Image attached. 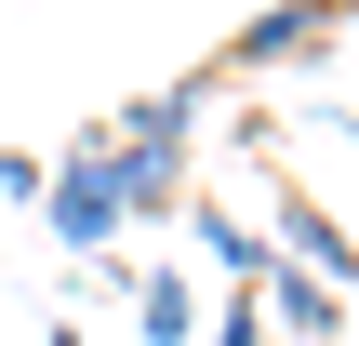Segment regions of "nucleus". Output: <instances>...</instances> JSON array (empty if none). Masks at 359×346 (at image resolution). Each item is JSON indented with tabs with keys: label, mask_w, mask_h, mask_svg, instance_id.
I'll return each instance as SVG.
<instances>
[{
	"label": "nucleus",
	"mask_w": 359,
	"mask_h": 346,
	"mask_svg": "<svg viewBox=\"0 0 359 346\" xmlns=\"http://www.w3.org/2000/svg\"><path fill=\"white\" fill-rule=\"evenodd\" d=\"M0 200H27V213H40V160H27V147H0Z\"/></svg>",
	"instance_id": "7"
},
{
	"label": "nucleus",
	"mask_w": 359,
	"mask_h": 346,
	"mask_svg": "<svg viewBox=\"0 0 359 346\" xmlns=\"http://www.w3.org/2000/svg\"><path fill=\"white\" fill-rule=\"evenodd\" d=\"M200 267H213L226 293H253V280H266V227L226 213V200H200Z\"/></svg>",
	"instance_id": "5"
},
{
	"label": "nucleus",
	"mask_w": 359,
	"mask_h": 346,
	"mask_svg": "<svg viewBox=\"0 0 359 346\" xmlns=\"http://www.w3.org/2000/svg\"><path fill=\"white\" fill-rule=\"evenodd\" d=\"M40 227H53L67 253H107V240L133 227V200H120V160H107V133H93V147H67V160L40 173Z\"/></svg>",
	"instance_id": "1"
},
{
	"label": "nucleus",
	"mask_w": 359,
	"mask_h": 346,
	"mask_svg": "<svg viewBox=\"0 0 359 346\" xmlns=\"http://www.w3.org/2000/svg\"><path fill=\"white\" fill-rule=\"evenodd\" d=\"M120 307H133V333H147V346H200V280H187V267H147Z\"/></svg>",
	"instance_id": "4"
},
{
	"label": "nucleus",
	"mask_w": 359,
	"mask_h": 346,
	"mask_svg": "<svg viewBox=\"0 0 359 346\" xmlns=\"http://www.w3.org/2000/svg\"><path fill=\"white\" fill-rule=\"evenodd\" d=\"M53 346H80V333H53Z\"/></svg>",
	"instance_id": "9"
},
{
	"label": "nucleus",
	"mask_w": 359,
	"mask_h": 346,
	"mask_svg": "<svg viewBox=\"0 0 359 346\" xmlns=\"http://www.w3.org/2000/svg\"><path fill=\"white\" fill-rule=\"evenodd\" d=\"M253 307H266V320H280L293 346H333V333H346V293H333V280H306V267H280V253H266Z\"/></svg>",
	"instance_id": "3"
},
{
	"label": "nucleus",
	"mask_w": 359,
	"mask_h": 346,
	"mask_svg": "<svg viewBox=\"0 0 359 346\" xmlns=\"http://www.w3.org/2000/svg\"><path fill=\"white\" fill-rule=\"evenodd\" d=\"M359 27V0H266L240 40H226V67H306V53H333Z\"/></svg>",
	"instance_id": "2"
},
{
	"label": "nucleus",
	"mask_w": 359,
	"mask_h": 346,
	"mask_svg": "<svg viewBox=\"0 0 359 346\" xmlns=\"http://www.w3.org/2000/svg\"><path fill=\"white\" fill-rule=\"evenodd\" d=\"M200 346H266V307H253V293H213V307H200Z\"/></svg>",
	"instance_id": "6"
},
{
	"label": "nucleus",
	"mask_w": 359,
	"mask_h": 346,
	"mask_svg": "<svg viewBox=\"0 0 359 346\" xmlns=\"http://www.w3.org/2000/svg\"><path fill=\"white\" fill-rule=\"evenodd\" d=\"M346 333H359V280H346Z\"/></svg>",
	"instance_id": "8"
}]
</instances>
